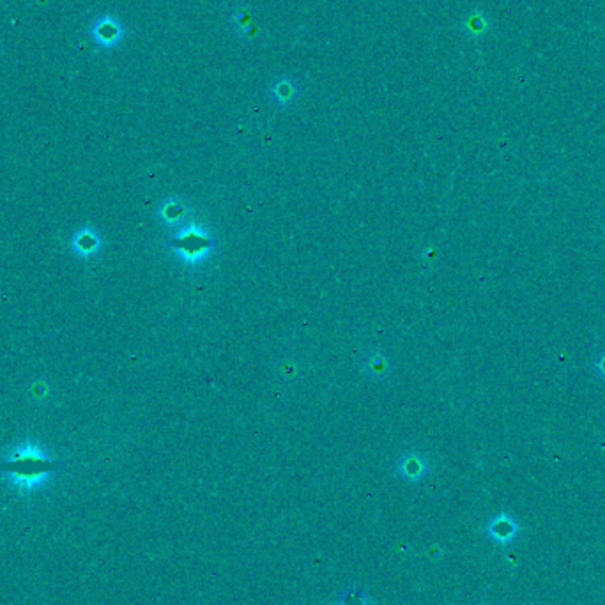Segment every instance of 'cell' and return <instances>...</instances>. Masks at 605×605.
<instances>
[{"mask_svg":"<svg viewBox=\"0 0 605 605\" xmlns=\"http://www.w3.org/2000/svg\"><path fill=\"white\" fill-rule=\"evenodd\" d=\"M97 244H99V241H97V237L92 232H82V234L78 235V239H76V248H78L80 251H83V253H92V251H96Z\"/></svg>","mask_w":605,"mask_h":605,"instance_id":"30bf717a","label":"cell"},{"mask_svg":"<svg viewBox=\"0 0 605 605\" xmlns=\"http://www.w3.org/2000/svg\"><path fill=\"white\" fill-rule=\"evenodd\" d=\"M490 531H492L494 536L499 538V540H506V538L512 536L513 522L510 519H506V517H499V519H496L492 522Z\"/></svg>","mask_w":605,"mask_h":605,"instance_id":"ba28073f","label":"cell"},{"mask_svg":"<svg viewBox=\"0 0 605 605\" xmlns=\"http://www.w3.org/2000/svg\"><path fill=\"white\" fill-rule=\"evenodd\" d=\"M396 473L408 482H419L429 475V460L419 452H409L400 457Z\"/></svg>","mask_w":605,"mask_h":605,"instance_id":"277c9868","label":"cell"},{"mask_svg":"<svg viewBox=\"0 0 605 605\" xmlns=\"http://www.w3.org/2000/svg\"><path fill=\"white\" fill-rule=\"evenodd\" d=\"M168 248L179 257L184 264L197 265L206 262L211 251L214 250V237L198 225L186 223L172 239L168 241Z\"/></svg>","mask_w":605,"mask_h":605,"instance_id":"6da1fadb","label":"cell"},{"mask_svg":"<svg viewBox=\"0 0 605 605\" xmlns=\"http://www.w3.org/2000/svg\"><path fill=\"white\" fill-rule=\"evenodd\" d=\"M271 97L278 106H288L298 97V87L294 80L284 76L271 85Z\"/></svg>","mask_w":605,"mask_h":605,"instance_id":"8992f818","label":"cell"},{"mask_svg":"<svg viewBox=\"0 0 605 605\" xmlns=\"http://www.w3.org/2000/svg\"><path fill=\"white\" fill-rule=\"evenodd\" d=\"M366 374H372V375H386L389 372V366H388V359L384 358V356H372L370 359H366Z\"/></svg>","mask_w":605,"mask_h":605,"instance_id":"52a82bcc","label":"cell"},{"mask_svg":"<svg viewBox=\"0 0 605 605\" xmlns=\"http://www.w3.org/2000/svg\"><path fill=\"white\" fill-rule=\"evenodd\" d=\"M60 467V464L52 462L48 459H43L39 455H32L29 452L20 453L18 457H15L13 460L0 464V471L9 473L11 476H15V482L22 483V485L30 487L34 483H38L43 476H46L48 473H53Z\"/></svg>","mask_w":605,"mask_h":605,"instance_id":"7a4b0ae2","label":"cell"},{"mask_svg":"<svg viewBox=\"0 0 605 605\" xmlns=\"http://www.w3.org/2000/svg\"><path fill=\"white\" fill-rule=\"evenodd\" d=\"M594 370H597L598 375H600V377L605 379V352H604V354L598 356L597 363H594Z\"/></svg>","mask_w":605,"mask_h":605,"instance_id":"8fae6325","label":"cell"},{"mask_svg":"<svg viewBox=\"0 0 605 605\" xmlns=\"http://www.w3.org/2000/svg\"><path fill=\"white\" fill-rule=\"evenodd\" d=\"M90 36L101 48H113L124 38V27L116 16L103 15L90 27Z\"/></svg>","mask_w":605,"mask_h":605,"instance_id":"3957f363","label":"cell"},{"mask_svg":"<svg viewBox=\"0 0 605 605\" xmlns=\"http://www.w3.org/2000/svg\"><path fill=\"white\" fill-rule=\"evenodd\" d=\"M161 220L167 225H186L188 220V207L184 202H181L179 198H170V200L163 202L160 207Z\"/></svg>","mask_w":605,"mask_h":605,"instance_id":"5b68a950","label":"cell"},{"mask_svg":"<svg viewBox=\"0 0 605 605\" xmlns=\"http://www.w3.org/2000/svg\"><path fill=\"white\" fill-rule=\"evenodd\" d=\"M340 605H368V597L363 591L351 587L340 594Z\"/></svg>","mask_w":605,"mask_h":605,"instance_id":"9c48e42d","label":"cell"}]
</instances>
